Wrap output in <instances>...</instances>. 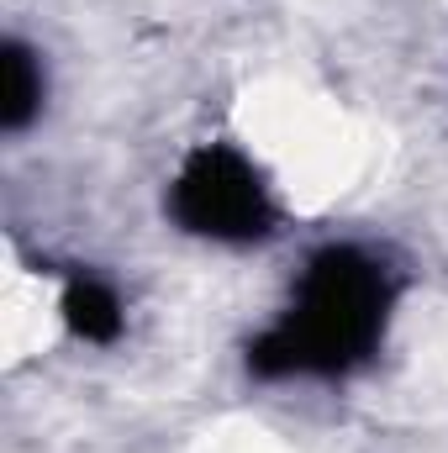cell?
Returning <instances> with one entry per match:
<instances>
[{"label": "cell", "instance_id": "1", "mask_svg": "<svg viewBox=\"0 0 448 453\" xmlns=\"http://www.w3.org/2000/svg\"><path fill=\"white\" fill-rule=\"evenodd\" d=\"M390 322V280L359 248H322L290 311L248 348V369L264 380L285 374H343L375 353Z\"/></svg>", "mask_w": 448, "mask_h": 453}, {"label": "cell", "instance_id": "2", "mask_svg": "<svg viewBox=\"0 0 448 453\" xmlns=\"http://www.w3.org/2000/svg\"><path fill=\"white\" fill-rule=\"evenodd\" d=\"M169 211L185 232L217 242H253L274 226V201L264 174L222 142H206L185 158L169 190Z\"/></svg>", "mask_w": 448, "mask_h": 453}, {"label": "cell", "instance_id": "3", "mask_svg": "<svg viewBox=\"0 0 448 453\" xmlns=\"http://www.w3.org/2000/svg\"><path fill=\"white\" fill-rule=\"evenodd\" d=\"M37 106H42V74L21 42H5V53H0V127L21 132L37 116Z\"/></svg>", "mask_w": 448, "mask_h": 453}, {"label": "cell", "instance_id": "4", "mask_svg": "<svg viewBox=\"0 0 448 453\" xmlns=\"http://www.w3.org/2000/svg\"><path fill=\"white\" fill-rule=\"evenodd\" d=\"M64 322H69L74 338L112 342L121 333V301H116L101 280H74L64 290Z\"/></svg>", "mask_w": 448, "mask_h": 453}]
</instances>
